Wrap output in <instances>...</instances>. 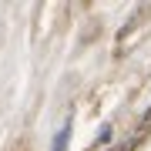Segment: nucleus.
<instances>
[{
    "mask_svg": "<svg viewBox=\"0 0 151 151\" xmlns=\"http://www.w3.org/2000/svg\"><path fill=\"white\" fill-rule=\"evenodd\" d=\"M67 138H70V124H64L54 134V151H67Z\"/></svg>",
    "mask_w": 151,
    "mask_h": 151,
    "instance_id": "obj_1",
    "label": "nucleus"
},
{
    "mask_svg": "<svg viewBox=\"0 0 151 151\" xmlns=\"http://www.w3.org/2000/svg\"><path fill=\"white\" fill-rule=\"evenodd\" d=\"M148 128H151V108H148V118H145V124H141V128H138L134 141H141V138H145V134H148Z\"/></svg>",
    "mask_w": 151,
    "mask_h": 151,
    "instance_id": "obj_2",
    "label": "nucleus"
}]
</instances>
